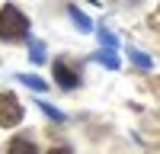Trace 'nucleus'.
<instances>
[{"label": "nucleus", "instance_id": "f257e3e1", "mask_svg": "<svg viewBox=\"0 0 160 154\" xmlns=\"http://www.w3.org/2000/svg\"><path fill=\"white\" fill-rule=\"evenodd\" d=\"M26 35H29V19L19 13V7L7 3L0 10V38L3 42H22Z\"/></svg>", "mask_w": 160, "mask_h": 154}, {"label": "nucleus", "instance_id": "20e7f679", "mask_svg": "<svg viewBox=\"0 0 160 154\" xmlns=\"http://www.w3.org/2000/svg\"><path fill=\"white\" fill-rule=\"evenodd\" d=\"M7 154H38V151H35V145H32L26 135H16V138L7 145Z\"/></svg>", "mask_w": 160, "mask_h": 154}, {"label": "nucleus", "instance_id": "f03ea898", "mask_svg": "<svg viewBox=\"0 0 160 154\" xmlns=\"http://www.w3.org/2000/svg\"><path fill=\"white\" fill-rule=\"evenodd\" d=\"M22 119V106H19V100L10 93V90H3L0 93V125L3 128H13V125H19Z\"/></svg>", "mask_w": 160, "mask_h": 154}, {"label": "nucleus", "instance_id": "39448f33", "mask_svg": "<svg viewBox=\"0 0 160 154\" xmlns=\"http://www.w3.org/2000/svg\"><path fill=\"white\" fill-rule=\"evenodd\" d=\"M48 154H71V148H64V145H61V148H51Z\"/></svg>", "mask_w": 160, "mask_h": 154}, {"label": "nucleus", "instance_id": "7ed1b4c3", "mask_svg": "<svg viewBox=\"0 0 160 154\" xmlns=\"http://www.w3.org/2000/svg\"><path fill=\"white\" fill-rule=\"evenodd\" d=\"M55 80L61 84V87H77V80H80V74L71 68L68 61H55Z\"/></svg>", "mask_w": 160, "mask_h": 154}]
</instances>
